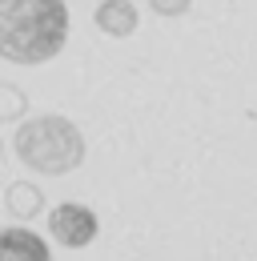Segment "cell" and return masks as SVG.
<instances>
[{"instance_id": "cell-8", "label": "cell", "mask_w": 257, "mask_h": 261, "mask_svg": "<svg viewBox=\"0 0 257 261\" xmlns=\"http://www.w3.org/2000/svg\"><path fill=\"white\" fill-rule=\"evenodd\" d=\"M149 8H153L157 16H169V20H173V16H185V12H189L193 0H149Z\"/></svg>"}, {"instance_id": "cell-3", "label": "cell", "mask_w": 257, "mask_h": 261, "mask_svg": "<svg viewBox=\"0 0 257 261\" xmlns=\"http://www.w3.org/2000/svg\"><path fill=\"white\" fill-rule=\"evenodd\" d=\"M96 233H100V221L89 205L81 201H61L53 213H48V237H57L64 249H85L93 245Z\"/></svg>"}, {"instance_id": "cell-5", "label": "cell", "mask_w": 257, "mask_h": 261, "mask_svg": "<svg viewBox=\"0 0 257 261\" xmlns=\"http://www.w3.org/2000/svg\"><path fill=\"white\" fill-rule=\"evenodd\" d=\"M93 24L105 36H113V40H125V36L137 33L141 12H137V4H133V0H100V4H96V12H93Z\"/></svg>"}, {"instance_id": "cell-7", "label": "cell", "mask_w": 257, "mask_h": 261, "mask_svg": "<svg viewBox=\"0 0 257 261\" xmlns=\"http://www.w3.org/2000/svg\"><path fill=\"white\" fill-rule=\"evenodd\" d=\"M24 117H29V97H24V89L12 85V81H0V125L24 121Z\"/></svg>"}, {"instance_id": "cell-4", "label": "cell", "mask_w": 257, "mask_h": 261, "mask_svg": "<svg viewBox=\"0 0 257 261\" xmlns=\"http://www.w3.org/2000/svg\"><path fill=\"white\" fill-rule=\"evenodd\" d=\"M0 261H53L48 241L36 237L29 225H4L0 229Z\"/></svg>"}, {"instance_id": "cell-9", "label": "cell", "mask_w": 257, "mask_h": 261, "mask_svg": "<svg viewBox=\"0 0 257 261\" xmlns=\"http://www.w3.org/2000/svg\"><path fill=\"white\" fill-rule=\"evenodd\" d=\"M0 157H4V141H0Z\"/></svg>"}, {"instance_id": "cell-2", "label": "cell", "mask_w": 257, "mask_h": 261, "mask_svg": "<svg viewBox=\"0 0 257 261\" xmlns=\"http://www.w3.org/2000/svg\"><path fill=\"white\" fill-rule=\"evenodd\" d=\"M12 149L24 169L40 177H64L85 165V133L61 113H40L16 121Z\"/></svg>"}, {"instance_id": "cell-1", "label": "cell", "mask_w": 257, "mask_h": 261, "mask_svg": "<svg viewBox=\"0 0 257 261\" xmlns=\"http://www.w3.org/2000/svg\"><path fill=\"white\" fill-rule=\"evenodd\" d=\"M68 29L64 0H0V61L48 65L68 44Z\"/></svg>"}, {"instance_id": "cell-6", "label": "cell", "mask_w": 257, "mask_h": 261, "mask_svg": "<svg viewBox=\"0 0 257 261\" xmlns=\"http://www.w3.org/2000/svg\"><path fill=\"white\" fill-rule=\"evenodd\" d=\"M4 209L16 217V221H32V217H40L44 213V193L32 185V181H12L8 189H4Z\"/></svg>"}]
</instances>
